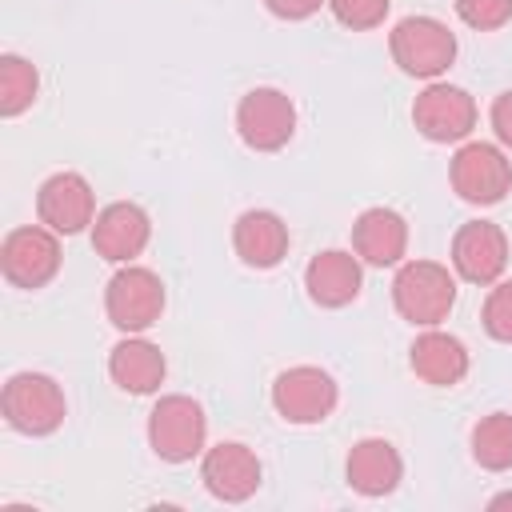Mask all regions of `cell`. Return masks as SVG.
I'll use <instances>...</instances> for the list:
<instances>
[{"instance_id":"cell-1","label":"cell","mask_w":512,"mask_h":512,"mask_svg":"<svg viewBox=\"0 0 512 512\" xmlns=\"http://www.w3.org/2000/svg\"><path fill=\"white\" fill-rule=\"evenodd\" d=\"M392 300L408 324L436 328L456 304V280L436 260H408L392 280Z\"/></svg>"},{"instance_id":"cell-2","label":"cell","mask_w":512,"mask_h":512,"mask_svg":"<svg viewBox=\"0 0 512 512\" xmlns=\"http://www.w3.org/2000/svg\"><path fill=\"white\" fill-rule=\"evenodd\" d=\"M4 420L24 436H48L64 424V392L44 372H16L4 384Z\"/></svg>"},{"instance_id":"cell-3","label":"cell","mask_w":512,"mask_h":512,"mask_svg":"<svg viewBox=\"0 0 512 512\" xmlns=\"http://www.w3.org/2000/svg\"><path fill=\"white\" fill-rule=\"evenodd\" d=\"M204 408L192 396H160L152 416H148V444L160 460L184 464L204 448Z\"/></svg>"},{"instance_id":"cell-4","label":"cell","mask_w":512,"mask_h":512,"mask_svg":"<svg viewBox=\"0 0 512 512\" xmlns=\"http://www.w3.org/2000/svg\"><path fill=\"white\" fill-rule=\"evenodd\" d=\"M392 60L408 76L432 80L456 60V36L432 16H408L392 28Z\"/></svg>"},{"instance_id":"cell-5","label":"cell","mask_w":512,"mask_h":512,"mask_svg":"<svg viewBox=\"0 0 512 512\" xmlns=\"http://www.w3.org/2000/svg\"><path fill=\"white\" fill-rule=\"evenodd\" d=\"M60 232L48 224H24L4 236L0 244V268L4 280L16 288H44L60 272Z\"/></svg>"},{"instance_id":"cell-6","label":"cell","mask_w":512,"mask_h":512,"mask_svg":"<svg viewBox=\"0 0 512 512\" xmlns=\"http://www.w3.org/2000/svg\"><path fill=\"white\" fill-rule=\"evenodd\" d=\"M104 308H108V320L120 332H144L164 312V284L152 268H132L128 264L108 280Z\"/></svg>"},{"instance_id":"cell-7","label":"cell","mask_w":512,"mask_h":512,"mask_svg":"<svg viewBox=\"0 0 512 512\" xmlns=\"http://www.w3.org/2000/svg\"><path fill=\"white\" fill-rule=\"evenodd\" d=\"M452 188L468 204H496L512 188V160L496 144H464L452 156Z\"/></svg>"},{"instance_id":"cell-8","label":"cell","mask_w":512,"mask_h":512,"mask_svg":"<svg viewBox=\"0 0 512 512\" xmlns=\"http://www.w3.org/2000/svg\"><path fill=\"white\" fill-rule=\"evenodd\" d=\"M236 128L240 140L256 152H276L296 132V108L280 88H252L236 104Z\"/></svg>"},{"instance_id":"cell-9","label":"cell","mask_w":512,"mask_h":512,"mask_svg":"<svg viewBox=\"0 0 512 512\" xmlns=\"http://www.w3.org/2000/svg\"><path fill=\"white\" fill-rule=\"evenodd\" d=\"M272 404L288 424H320L336 408V380L312 364L288 368L272 384Z\"/></svg>"},{"instance_id":"cell-10","label":"cell","mask_w":512,"mask_h":512,"mask_svg":"<svg viewBox=\"0 0 512 512\" xmlns=\"http://www.w3.org/2000/svg\"><path fill=\"white\" fill-rule=\"evenodd\" d=\"M412 124L436 144L464 140L476 124V104L456 84H428L412 104Z\"/></svg>"},{"instance_id":"cell-11","label":"cell","mask_w":512,"mask_h":512,"mask_svg":"<svg viewBox=\"0 0 512 512\" xmlns=\"http://www.w3.org/2000/svg\"><path fill=\"white\" fill-rule=\"evenodd\" d=\"M36 212H40V224H48L52 232L60 236H72L80 228L92 224L96 216V196H92V184L80 176V172H56L40 184L36 192Z\"/></svg>"},{"instance_id":"cell-12","label":"cell","mask_w":512,"mask_h":512,"mask_svg":"<svg viewBox=\"0 0 512 512\" xmlns=\"http://www.w3.org/2000/svg\"><path fill=\"white\" fill-rule=\"evenodd\" d=\"M452 264L468 284H496L508 264V236L492 220H468L452 240Z\"/></svg>"},{"instance_id":"cell-13","label":"cell","mask_w":512,"mask_h":512,"mask_svg":"<svg viewBox=\"0 0 512 512\" xmlns=\"http://www.w3.org/2000/svg\"><path fill=\"white\" fill-rule=\"evenodd\" d=\"M200 480H204V488L216 500L240 504V500H248L260 488V460H256L252 448H244L236 440H224V444H216V448L204 452Z\"/></svg>"},{"instance_id":"cell-14","label":"cell","mask_w":512,"mask_h":512,"mask_svg":"<svg viewBox=\"0 0 512 512\" xmlns=\"http://www.w3.org/2000/svg\"><path fill=\"white\" fill-rule=\"evenodd\" d=\"M148 236H152L148 212L140 204H128V200L108 204L92 224V248H96V256H104L112 264H124V260L140 256Z\"/></svg>"},{"instance_id":"cell-15","label":"cell","mask_w":512,"mask_h":512,"mask_svg":"<svg viewBox=\"0 0 512 512\" xmlns=\"http://www.w3.org/2000/svg\"><path fill=\"white\" fill-rule=\"evenodd\" d=\"M360 260L352 252H340V248H328L320 256L308 260L304 268V288L308 296L320 304V308H344L360 296Z\"/></svg>"},{"instance_id":"cell-16","label":"cell","mask_w":512,"mask_h":512,"mask_svg":"<svg viewBox=\"0 0 512 512\" xmlns=\"http://www.w3.org/2000/svg\"><path fill=\"white\" fill-rule=\"evenodd\" d=\"M352 248L360 260L376 264V268H388V264H400L404 248H408V224L400 212L392 208H368L356 216L352 224Z\"/></svg>"},{"instance_id":"cell-17","label":"cell","mask_w":512,"mask_h":512,"mask_svg":"<svg viewBox=\"0 0 512 512\" xmlns=\"http://www.w3.org/2000/svg\"><path fill=\"white\" fill-rule=\"evenodd\" d=\"M344 472H348V484H352L360 496H388V492L400 484L404 464H400V452H396L388 440L368 436V440L352 444Z\"/></svg>"},{"instance_id":"cell-18","label":"cell","mask_w":512,"mask_h":512,"mask_svg":"<svg viewBox=\"0 0 512 512\" xmlns=\"http://www.w3.org/2000/svg\"><path fill=\"white\" fill-rule=\"evenodd\" d=\"M232 244H236V256L252 268H272L284 260L288 252V224L268 212V208H252L236 220L232 228Z\"/></svg>"},{"instance_id":"cell-19","label":"cell","mask_w":512,"mask_h":512,"mask_svg":"<svg viewBox=\"0 0 512 512\" xmlns=\"http://www.w3.org/2000/svg\"><path fill=\"white\" fill-rule=\"evenodd\" d=\"M412 372L424 384H436V388L460 384L464 372H468V348L456 336L432 328V332L416 336V344H412Z\"/></svg>"},{"instance_id":"cell-20","label":"cell","mask_w":512,"mask_h":512,"mask_svg":"<svg viewBox=\"0 0 512 512\" xmlns=\"http://www.w3.org/2000/svg\"><path fill=\"white\" fill-rule=\"evenodd\" d=\"M108 372L112 380L132 392V396H144V392H156L160 380H164V352L152 344V340H140V336H128L112 348L108 356Z\"/></svg>"},{"instance_id":"cell-21","label":"cell","mask_w":512,"mask_h":512,"mask_svg":"<svg viewBox=\"0 0 512 512\" xmlns=\"http://www.w3.org/2000/svg\"><path fill=\"white\" fill-rule=\"evenodd\" d=\"M472 456L488 472L512 468V416L508 412H492L472 428Z\"/></svg>"},{"instance_id":"cell-22","label":"cell","mask_w":512,"mask_h":512,"mask_svg":"<svg viewBox=\"0 0 512 512\" xmlns=\"http://www.w3.org/2000/svg\"><path fill=\"white\" fill-rule=\"evenodd\" d=\"M40 76L24 56H0V116H20L36 100Z\"/></svg>"},{"instance_id":"cell-23","label":"cell","mask_w":512,"mask_h":512,"mask_svg":"<svg viewBox=\"0 0 512 512\" xmlns=\"http://www.w3.org/2000/svg\"><path fill=\"white\" fill-rule=\"evenodd\" d=\"M388 4H392V0H328L332 16H336L344 28H352V32H364V28L384 24Z\"/></svg>"},{"instance_id":"cell-24","label":"cell","mask_w":512,"mask_h":512,"mask_svg":"<svg viewBox=\"0 0 512 512\" xmlns=\"http://www.w3.org/2000/svg\"><path fill=\"white\" fill-rule=\"evenodd\" d=\"M484 328L492 340H504L512 344V280L496 284L484 300Z\"/></svg>"},{"instance_id":"cell-25","label":"cell","mask_w":512,"mask_h":512,"mask_svg":"<svg viewBox=\"0 0 512 512\" xmlns=\"http://www.w3.org/2000/svg\"><path fill=\"white\" fill-rule=\"evenodd\" d=\"M456 12L468 28L492 32V28L512 20V0H456Z\"/></svg>"},{"instance_id":"cell-26","label":"cell","mask_w":512,"mask_h":512,"mask_svg":"<svg viewBox=\"0 0 512 512\" xmlns=\"http://www.w3.org/2000/svg\"><path fill=\"white\" fill-rule=\"evenodd\" d=\"M268 4V12L272 16H280V20H304V16H312L320 4H328V0H264Z\"/></svg>"},{"instance_id":"cell-27","label":"cell","mask_w":512,"mask_h":512,"mask_svg":"<svg viewBox=\"0 0 512 512\" xmlns=\"http://www.w3.org/2000/svg\"><path fill=\"white\" fill-rule=\"evenodd\" d=\"M492 128L512 148V92H500L496 96V104H492Z\"/></svg>"},{"instance_id":"cell-28","label":"cell","mask_w":512,"mask_h":512,"mask_svg":"<svg viewBox=\"0 0 512 512\" xmlns=\"http://www.w3.org/2000/svg\"><path fill=\"white\" fill-rule=\"evenodd\" d=\"M504 504H512V492H504V496H496V500H492V508H504Z\"/></svg>"}]
</instances>
